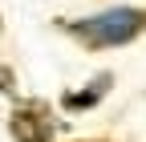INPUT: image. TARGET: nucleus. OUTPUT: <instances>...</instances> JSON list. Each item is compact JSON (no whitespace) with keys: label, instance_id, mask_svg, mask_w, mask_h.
<instances>
[{"label":"nucleus","instance_id":"obj_1","mask_svg":"<svg viewBox=\"0 0 146 142\" xmlns=\"http://www.w3.org/2000/svg\"><path fill=\"white\" fill-rule=\"evenodd\" d=\"M77 37H85L89 45H126L134 41L138 33L146 29V12L142 8H114V12H102L94 21H81V25H69Z\"/></svg>","mask_w":146,"mask_h":142},{"label":"nucleus","instance_id":"obj_2","mask_svg":"<svg viewBox=\"0 0 146 142\" xmlns=\"http://www.w3.org/2000/svg\"><path fill=\"white\" fill-rule=\"evenodd\" d=\"M12 138L16 142H49L53 138V118L45 114V106H21L12 114Z\"/></svg>","mask_w":146,"mask_h":142},{"label":"nucleus","instance_id":"obj_3","mask_svg":"<svg viewBox=\"0 0 146 142\" xmlns=\"http://www.w3.org/2000/svg\"><path fill=\"white\" fill-rule=\"evenodd\" d=\"M102 94H106V77H102V81H98L89 94H69V98H65V110H81V106H94Z\"/></svg>","mask_w":146,"mask_h":142}]
</instances>
